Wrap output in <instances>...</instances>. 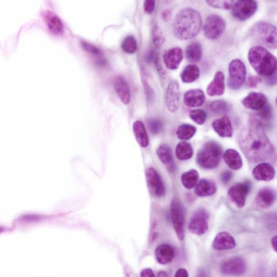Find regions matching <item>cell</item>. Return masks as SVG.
I'll return each instance as SVG.
<instances>
[{
	"mask_svg": "<svg viewBox=\"0 0 277 277\" xmlns=\"http://www.w3.org/2000/svg\"><path fill=\"white\" fill-rule=\"evenodd\" d=\"M232 14L237 20L244 21L251 18L257 12L258 4L253 0L235 2L232 8Z\"/></svg>",
	"mask_w": 277,
	"mask_h": 277,
	"instance_id": "30bf717a",
	"label": "cell"
},
{
	"mask_svg": "<svg viewBox=\"0 0 277 277\" xmlns=\"http://www.w3.org/2000/svg\"><path fill=\"white\" fill-rule=\"evenodd\" d=\"M157 154L160 161L167 167L168 170L172 173L175 169L173 155L170 147L166 144H161L158 148Z\"/></svg>",
	"mask_w": 277,
	"mask_h": 277,
	"instance_id": "484cf974",
	"label": "cell"
},
{
	"mask_svg": "<svg viewBox=\"0 0 277 277\" xmlns=\"http://www.w3.org/2000/svg\"><path fill=\"white\" fill-rule=\"evenodd\" d=\"M223 159L227 166L232 169L237 170L241 169L243 166L242 157L235 149H227L223 155Z\"/></svg>",
	"mask_w": 277,
	"mask_h": 277,
	"instance_id": "83f0119b",
	"label": "cell"
},
{
	"mask_svg": "<svg viewBox=\"0 0 277 277\" xmlns=\"http://www.w3.org/2000/svg\"><path fill=\"white\" fill-rule=\"evenodd\" d=\"M81 44L83 47V49L85 52H87V53L91 55L97 56L100 57L102 55V52L98 49V47H97L96 46H95L91 43L84 41H82Z\"/></svg>",
	"mask_w": 277,
	"mask_h": 277,
	"instance_id": "ab89813d",
	"label": "cell"
},
{
	"mask_svg": "<svg viewBox=\"0 0 277 277\" xmlns=\"http://www.w3.org/2000/svg\"><path fill=\"white\" fill-rule=\"evenodd\" d=\"M170 208L171 220L175 232L179 240L182 241L185 237L186 221L185 208L180 200L177 198L171 200Z\"/></svg>",
	"mask_w": 277,
	"mask_h": 277,
	"instance_id": "8992f818",
	"label": "cell"
},
{
	"mask_svg": "<svg viewBox=\"0 0 277 277\" xmlns=\"http://www.w3.org/2000/svg\"><path fill=\"white\" fill-rule=\"evenodd\" d=\"M263 130L253 127L245 129L238 137L239 145L250 161L259 162L271 157L275 149Z\"/></svg>",
	"mask_w": 277,
	"mask_h": 277,
	"instance_id": "6da1fadb",
	"label": "cell"
},
{
	"mask_svg": "<svg viewBox=\"0 0 277 277\" xmlns=\"http://www.w3.org/2000/svg\"><path fill=\"white\" fill-rule=\"evenodd\" d=\"M43 16L50 32L55 35L61 36L64 33V26L60 17L50 11H46Z\"/></svg>",
	"mask_w": 277,
	"mask_h": 277,
	"instance_id": "ac0fdd59",
	"label": "cell"
},
{
	"mask_svg": "<svg viewBox=\"0 0 277 277\" xmlns=\"http://www.w3.org/2000/svg\"><path fill=\"white\" fill-rule=\"evenodd\" d=\"M152 41L157 48H160L165 42V38L160 26L156 23L152 28Z\"/></svg>",
	"mask_w": 277,
	"mask_h": 277,
	"instance_id": "e575fe53",
	"label": "cell"
},
{
	"mask_svg": "<svg viewBox=\"0 0 277 277\" xmlns=\"http://www.w3.org/2000/svg\"><path fill=\"white\" fill-rule=\"evenodd\" d=\"M210 109L213 113L217 114V115L225 114L229 110L228 104L223 100L214 101L212 103Z\"/></svg>",
	"mask_w": 277,
	"mask_h": 277,
	"instance_id": "8d00e7d4",
	"label": "cell"
},
{
	"mask_svg": "<svg viewBox=\"0 0 277 277\" xmlns=\"http://www.w3.org/2000/svg\"><path fill=\"white\" fill-rule=\"evenodd\" d=\"M233 173L230 171H225L223 173L221 177L222 183L226 184L230 182L233 178Z\"/></svg>",
	"mask_w": 277,
	"mask_h": 277,
	"instance_id": "ee69618b",
	"label": "cell"
},
{
	"mask_svg": "<svg viewBox=\"0 0 277 277\" xmlns=\"http://www.w3.org/2000/svg\"><path fill=\"white\" fill-rule=\"evenodd\" d=\"M156 1L154 0H147L144 3L145 11L148 14H152L154 12L156 7Z\"/></svg>",
	"mask_w": 277,
	"mask_h": 277,
	"instance_id": "7bdbcfd3",
	"label": "cell"
},
{
	"mask_svg": "<svg viewBox=\"0 0 277 277\" xmlns=\"http://www.w3.org/2000/svg\"><path fill=\"white\" fill-rule=\"evenodd\" d=\"M271 245L274 250L275 252H277V237L276 236H274L271 239Z\"/></svg>",
	"mask_w": 277,
	"mask_h": 277,
	"instance_id": "681fc988",
	"label": "cell"
},
{
	"mask_svg": "<svg viewBox=\"0 0 277 277\" xmlns=\"http://www.w3.org/2000/svg\"><path fill=\"white\" fill-rule=\"evenodd\" d=\"M197 131V129L189 124H183L179 127L177 135L180 140H187L192 138Z\"/></svg>",
	"mask_w": 277,
	"mask_h": 277,
	"instance_id": "836d02e7",
	"label": "cell"
},
{
	"mask_svg": "<svg viewBox=\"0 0 277 277\" xmlns=\"http://www.w3.org/2000/svg\"><path fill=\"white\" fill-rule=\"evenodd\" d=\"M248 60L256 72L269 78L276 73L275 57L264 47L255 46L248 53Z\"/></svg>",
	"mask_w": 277,
	"mask_h": 277,
	"instance_id": "3957f363",
	"label": "cell"
},
{
	"mask_svg": "<svg viewBox=\"0 0 277 277\" xmlns=\"http://www.w3.org/2000/svg\"><path fill=\"white\" fill-rule=\"evenodd\" d=\"M148 127L153 134L157 135L161 130L162 124L159 119H151L148 121Z\"/></svg>",
	"mask_w": 277,
	"mask_h": 277,
	"instance_id": "60d3db41",
	"label": "cell"
},
{
	"mask_svg": "<svg viewBox=\"0 0 277 277\" xmlns=\"http://www.w3.org/2000/svg\"><path fill=\"white\" fill-rule=\"evenodd\" d=\"M146 177L150 194L156 197H161L165 195V187L158 172L153 167L146 170Z\"/></svg>",
	"mask_w": 277,
	"mask_h": 277,
	"instance_id": "8fae6325",
	"label": "cell"
},
{
	"mask_svg": "<svg viewBox=\"0 0 277 277\" xmlns=\"http://www.w3.org/2000/svg\"><path fill=\"white\" fill-rule=\"evenodd\" d=\"M184 54L180 47H176L165 52L163 60L167 68L171 70H177L182 62Z\"/></svg>",
	"mask_w": 277,
	"mask_h": 277,
	"instance_id": "9a60e30c",
	"label": "cell"
},
{
	"mask_svg": "<svg viewBox=\"0 0 277 277\" xmlns=\"http://www.w3.org/2000/svg\"><path fill=\"white\" fill-rule=\"evenodd\" d=\"M242 103L246 109L259 111L267 103V98L262 93L253 92L248 94Z\"/></svg>",
	"mask_w": 277,
	"mask_h": 277,
	"instance_id": "2e32d148",
	"label": "cell"
},
{
	"mask_svg": "<svg viewBox=\"0 0 277 277\" xmlns=\"http://www.w3.org/2000/svg\"><path fill=\"white\" fill-rule=\"evenodd\" d=\"M209 213L204 208H199L191 218L188 229L190 233L200 236L208 231Z\"/></svg>",
	"mask_w": 277,
	"mask_h": 277,
	"instance_id": "9c48e42d",
	"label": "cell"
},
{
	"mask_svg": "<svg viewBox=\"0 0 277 277\" xmlns=\"http://www.w3.org/2000/svg\"><path fill=\"white\" fill-rule=\"evenodd\" d=\"M189 276L188 273L186 269H179L175 275L177 277H188Z\"/></svg>",
	"mask_w": 277,
	"mask_h": 277,
	"instance_id": "c3c4849f",
	"label": "cell"
},
{
	"mask_svg": "<svg viewBox=\"0 0 277 277\" xmlns=\"http://www.w3.org/2000/svg\"><path fill=\"white\" fill-rule=\"evenodd\" d=\"M198 179L199 174L198 171L195 169H191L185 172L181 176V183L186 188L190 189L196 186Z\"/></svg>",
	"mask_w": 277,
	"mask_h": 277,
	"instance_id": "d6a6232c",
	"label": "cell"
},
{
	"mask_svg": "<svg viewBox=\"0 0 277 277\" xmlns=\"http://www.w3.org/2000/svg\"><path fill=\"white\" fill-rule=\"evenodd\" d=\"M171 10L170 9H166L162 13V17L163 18V20L165 21H168L169 20L171 16Z\"/></svg>",
	"mask_w": 277,
	"mask_h": 277,
	"instance_id": "f6af8a7d",
	"label": "cell"
},
{
	"mask_svg": "<svg viewBox=\"0 0 277 277\" xmlns=\"http://www.w3.org/2000/svg\"><path fill=\"white\" fill-rule=\"evenodd\" d=\"M203 46L198 42H193L188 45L186 49L187 59L190 62H197L202 58Z\"/></svg>",
	"mask_w": 277,
	"mask_h": 277,
	"instance_id": "f546056e",
	"label": "cell"
},
{
	"mask_svg": "<svg viewBox=\"0 0 277 277\" xmlns=\"http://www.w3.org/2000/svg\"><path fill=\"white\" fill-rule=\"evenodd\" d=\"M251 186L249 183L237 184L229 189L228 194L233 203L238 208H243L246 203Z\"/></svg>",
	"mask_w": 277,
	"mask_h": 277,
	"instance_id": "7c38bea8",
	"label": "cell"
},
{
	"mask_svg": "<svg viewBox=\"0 0 277 277\" xmlns=\"http://www.w3.org/2000/svg\"><path fill=\"white\" fill-rule=\"evenodd\" d=\"M222 154V147L217 142L208 141L197 153V164L204 169H214L220 163Z\"/></svg>",
	"mask_w": 277,
	"mask_h": 277,
	"instance_id": "277c9868",
	"label": "cell"
},
{
	"mask_svg": "<svg viewBox=\"0 0 277 277\" xmlns=\"http://www.w3.org/2000/svg\"><path fill=\"white\" fill-rule=\"evenodd\" d=\"M200 14L191 8L182 9L177 15L173 23V33L178 39L187 40L196 36L202 26Z\"/></svg>",
	"mask_w": 277,
	"mask_h": 277,
	"instance_id": "7a4b0ae2",
	"label": "cell"
},
{
	"mask_svg": "<svg viewBox=\"0 0 277 277\" xmlns=\"http://www.w3.org/2000/svg\"><path fill=\"white\" fill-rule=\"evenodd\" d=\"M157 262L162 265H166L174 259L175 251L174 248L169 244L158 246L155 251Z\"/></svg>",
	"mask_w": 277,
	"mask_h": 277,
	"instance_id": "d4e9b609",
	"label": "cell"
},
{
	"mask_svg": "<svg viewBox=\"0 0 277 277\" xmlns=\"http://www.w3.org/2000/svg\"><path fill=\"white\" fill-rule=\"evenodd\" d=\"M206 101L205 93L200 89L188 91L184 95V103L188 107L198 108L203 106Z\"/></svg>",
	"mask_w": 277,
	"mask_h": 277,
	"instance_id": "7402d4cb",
	"label": "cell"
},
{
	"mask_svg": "<svg viewBox=\"0 0 277 277\" xmlns=\"http://www.w3.org/2000/svg\"><path fill=\"white\" fill-rule=\"evenodd\" d=\"M225 26V22L222 17L216 14L210 15L204 24L205 34L210 40H217L224 33Z\"/></svg>",
	"mask_w": 277,
	"mask_h": 277,
	"instance_id": "ba28073f",
	"label": "cell"
},
{
	"mask_svg": "<svg viewBox=\"0 0 277 277\" xmlns=\"http://www.w3.org/2000/svg\"><path fill=\"white\" fill-rule=\"evenodd\" d=\"M190 117L198 125H203L207 119V114L203 110L195 109L191 111L190 112Z\"/></svg>",
	"mask_w": 277,
	"mask_h": 277,
	"instance_id": "74e56055",
	"label": "cell"
},
{
	"mask_svg": "<svg viewBox=\"0 0 277 277\" xmlns=\"http://www.w3.org/2000/svg\"><path fill=\"white\" fill-rule=\"evenodd\" d=\"M266 83L267 85L273 86L276 83V73L270 76V77L267 78L266 80Z\"/></svg>",
	"mask_w": 277,
	"mask_h": 277,
	"instance_id": "bcb514c9",
	"label": "cell"
},
{
	"mask_svg": "<svg viewBox=\"0 0 277 277\" xmlns=\"http://www.w3.org/2000/svg\"><path fill=\"white\" fill-rule=\"evenodd\" d=\"M114 88L120 100L124 104H128L131 100V91L127 81L122 77H117L114 81Z\"/></svg>",
	"mask_w": 277,
	"mask_h": 277,
	"instance_id": "603a6c76",
	"label": "cell"
},
{
	"mask_svg": "<svg viewBox=\"0 0 277 277\" xmlns=\"http://www.w3.org/2000/svg\"><path fill=\"white\" fill-rule=\"evenodd\" d=\"M158 276H168V274L165 271H160L158 274Z\"/></svg>",
	"mask_w": 277,
	"mask_h": 277,
	"instance_id": "f907efd6",
	"label": "cell"
},
{
	"mask_svg": "<svg viewBox=\"0 0 277 277\" xmlns=\"http://www.w3.org/2000/svg\"><path fill=\"white\" fill-rule=\"evenodd\" d=\"M166 104L169 111L176 112L180 104V88L179 82L171 80L168 86L166 95Z\"/></svg>",
	"mask_w": 277,
	"mask_h": 277,
	"instance_id": "4fadbf2b",
	"label": "cell"
},
{
	"mask_svg": "<svg viewBox=\"0 0 277 277\" xmlns=\"http://www.w3.org/2000/svg\"><path fill=\"white\" fill-rule=\"evenodd\" d=\"M262 81L261 78L257 77V76L251 75L248 78L246 85L249 88H255Z\"/></svg>",
	"mask_w": 277,
	"mask_h": 277,
	"instance_id": "b9f144b4",
	"label": "cell"
},
{
	"mask_svg": "<svg viewBox=\"0 0 277 277\" xmlns=\"http://www.w3.org/2000/svg\"><path fill=\"white\" fill-rule=\"evenodd\" d=\"M252 173L254 178L258 181H270L274 179L275 171L270 164L263 162L254 168Z\"/></svg>",
	"mask_w": 277,
	"mask_h": 277,
	"instance_id": "44dd1931",
	"label": "cell"
},
{
	"mask_svg": "<svg viewBox=\"0 0 277 277\" xmlns=\"http://www.w3.org/2000/svg\"><path fill=\"white\" fill-rule=\"evenodd\" d=\"M224 75L222 71H217L213 80L207 88V94L211 97L221 96L225 92Z\"/></svg>",
	"mask_w": 277,
	"mask_h": 277,
	"instance_id": "d6986e66",
	"label": "cell"
},
{
	"mask_svg": "<svg viewBox=\"0 0 277 277\" xmlns=\"http://www.w3.org/2000/svg\"><path fill=\"white\" fill-rule=\"evenodd\" d=\"M175 155L180 160H187L192 158L193 156L192 145L185 141L179 142L175 148Z\"/></svg>",
	"mask_w": 277,
	"mask_h": 277,
	"instance_id": "4dcf8cb0",
	"label": "cell"
},
{
	"mask_svg": "<svg viewBox=\"0 0 277 277\" xmlns=\"http://www.w3.org/2000/svg\"><path fill=\"white\" fill-rule=\"evenodd\" d=\"M209 6L217 9H225L229 10L232 8L234 1H206Z\"/></svg>",
	"mask_w": 277,
	"mask_h": 277,
	"instance_id": "f35d334b",
	"label": "cell"
},
{
	"mask_svg": "<svg viewBox=\"0 0 277 277\" xmlns=\"http://www.w3.org/2000/svg\"><path fill=\"white\" fill-rule=\"evenodd\" d=\"M200 71L195 64H190L185 67L181 73V79L186 83H190L196 81L199 77Z\"/></svg>",
	"mask_w": 277,
	"mask_h": 277,
	"instance_id": "1f68e13d",
	"label": "cell"
},
{
	"mask_svg": "<svg viewBox=\"0 0 277 277\" xmlns=\"http://www.w3.org/2000/svg\"><path fill=\"white\" fill-rule=\"evenodd\" d=\"M246 270V264L241 257L232 258L221 265V271L225 275H241Z\"/></svg>",
	"mask_w": 277,
	"mask_h": 277,
	"instance_id": "5bb4252c",
	"label": "cell"
},
{
	"mask_svg": "<svg viewBox=\"0 0 277 277\" xmlns=\"http://www.w3.org/2000/svg\"><path fill=\"white\" fill-rule=\"evenodd\" d=\"M195 187V193L199 197L212 196L217 191L215 183L213 181L207 179H202L198 181Z\"/></svg>",
	"mask_w": 277,
	"mask_h": 277,
	"instance_id": "4316f807",
	"label": "cell"
},
{
	"mask_svg": "<svg viewBox=\"0 0 277 277\" xmlns=\"http://www.w3.org/2000/svg\"><path fill=\"white\" fill-rule=\"evenodd\" d=\"M121 48L125 53L135 54L138 49V44L135 38L132 36L127 37L121 43Z\"/></svg>",
	"mask_w": 277,
	"mask_h": 277,
	"instance_id": "d590c367",
	"label": "cell"
},
{
	"mask_svg": "<svg viewBox=\"0 0 277 277\" xmlns=\"http://www.w3.org/2000/svg\"><path fill=\"white\" fill-rule=\"evenodd\" d=\"M251 34L256 40L269 48L276 49V28L271 23L258 22L251 28Z\"/></svg>",
	"mask_w": 277,
	"mask_h": 277,
	"instance_id": "5b68a950",
	"label": "cell"
},
{
	"mask_svg": "<svg viewBox=\"0 0 277 277\" xmlns=\"http://www.w3.org/2000/svg\"><path fill=\"white\" fill-rule=\"evenodd\" d=\"M236 246V243L234 237L225 232L218 233L213 243L214 249L219 251L233 249Z\"/></svg>",
	"mask_w": 277,
	"mask_h": 277,
	"instance_id": "e0dca14e",
	"label": "cell"
},
{
	"mask_svg": "<svg viewBox=\"0 0 277 277\" xmlns=\"http://www.w3.org/2000/svg\"><path fill=\"white\" fill-rule=\"evenodd\" d=\"M276 195L274 191L270 188H264L259 191L256 197L257 205L261 208H269L275 202Z\"/></svg>",
	"mask_w": 277,
	"mask_h": 277,
	"instance_id": "cb8c5ba5",
	"label": "cell"
},
{
	"mask_svg": "<svg viewBox=\"0 0 277 277\" xmlns=\"http://www.w3.org/2000/svg\"><path fill=\"white\" fill-rule=\"evenodd\" d=\"M212 127L219 136L223 138H231L233 135V129L230 118L224 116L215 120Z\"/></svg>",
	"mask_w": 277,
	"mask_h": 277,
	"instance_id": "ffe728a7",
	"label": "cell"
},
{
	"mask_svg": "<svg viewBox=\"0 0 277 277\" xmlns=\"http://www.w3.org/2000/svg\"><path fill=\"white\" fill-rule=\"evenodd\" d=\"M133 132L139 144L142 148L149 145V139L144 124L141 121H136L133 124Z\"/></svg>",
	"mask_w": 277,
	"mask_h": 277,
	"instance_id": "f1b7e54d",
	"label": "cell"
},
{
	"mask_svg": "<svg viewBox=\"0 0 277 277\" xmlns=\"http://www.w3.org/2000/svg\"><path fill=\"white\" fill-rule=\"evenodd\" d=\"M228 85L231 89H240L246 79V69L244 63L240 59L233 60L229 65Z\"/></svg>",
	"mask_w": 277,
	"mask_h": 277,
	"instance_id": "52a82bcc",
	"label": "cell"
},
{
	"mask_svg": "<svg viewBox=\"0 0 277 277\" xmlns=\"http://www.w3.org/2000/svg\"><path fill=\"white\" fill-rule=\"evenodd\" d=\"M140 275H141V276H144V277H146V276L154 277V276H155V274L154 273V272H153V271L152 270L149 269H146L143 270L141 272Z\"/></svg>",
	"mask_w": 277,
	"mask_h": 277,
	"instance_id": "7dc6e473",
	"label": "cell"
}]
</instances>
